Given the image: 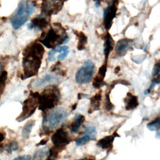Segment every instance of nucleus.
Instances as JSON below:
<instances>
[{"label":"nucleus","instance_id":"nucleus-31","mask_svg":"<svg viewBox=\"0 0 160 160\" xmlns=\"http://www.w3.org/2000/svg\"><path fill=\"white\" fill-rule=\"evenodd\" d=\"M159 82H160V78H159V76H158L156 79H153V81H152L151 84V86H150L149 89H151L154 88L156 84H158L159 83Z\"/></svg>","mask_w":160,"mask_h":160},{"label":"nucleus","instance_id":"nucleus-1","mask_svg":"<svg viewBox=\"0 0 160 160\" xmlns=\"http://www.w3.org/2000/svg\"><path fill=\"white\" fill-rule=\"evenodd\" d=\"M44 53L42 45L34 42L28 45L22 52L23 79H27L37 75L41 67Z\"/></svg>","mask_w":160,"mask_h":160},{"label":"nucleus","instance_id":"nucleus-15","mask_svg":"<svg viewBox=\"0 0 160 160\" xmlns=\"http://www.w3.org/2000/svg\"><path fill=\"white\" fill-rule=\"evenodd\" d=\"M124 101L125 103V109L127 111L133 110L139 105L138 97L131 92H128L126 94V96L124 98Z\"/></svg>","mask_w":160,"mask_h":160},{"label":"nucleus","instance_id":"nucleus-6","mask_svg":"<svg viewBox=\"0 0 160 160\" xmlns=\"http://www.w3.org/2000/svg\"><path fill=\"white\" fill-rule=\"evenodd\" d=\"M39 96V94L37 92L30 93L28 98L23 102L22 112L16 119L17 121L21 122L29 118L34 114L38 107Z\"/></svg>","mask_w":160,"mask_h":160},{"label":"nucleus","instance_id":"nucleus-27","mask_svg":"<svg viewBox=\"0 0 160 160\" xmlns=\"http://www.w3.org/2000/svg\"><path fill=\"white\" fill-rule=\"evenodd\" d=\"M18 144L16 141L11 142L9 144H8L6 148V151L9 153L18 150Z\"/></svg>","mask_w":160,"mask_h":160},{"label":"nucleus","instance_id":"nucleus-38","mask_svg":"<svg viewBox=\"0 0 160 160\" xmlns=\"http://www.w3.org/2000/svg\"><path fill=\"white\" fill-rule=\"evenodd\" d=\"M76 106H77V104H74L72 108V110H74L76 108Z\"/></svg>","mask_w":160,"mask_h":160},{"label":"nucleus","instance_id":"nucleus-23","mask_svg":"<svg viewBox=\"0 0 160 160\" xmlns=\"http://www.w3.org/2000/svg\"><path fill=\"white\" fill-rule=\"evenodd\" d=\"M147 128L151 131H158L160 129V119L159 117L147 124Z\"/></svg>","mask_w":160,"mask_h":160},{"label":"nucleus","instance_id":"nucleus-24","mask_svg":"<svg viewBox=\"0 0 160 160\" xmlns=\"http://www.w3.org/2000/svg\"><path fill=\"white\" fill-rule=\"evenodd\" d=\"M7 79H8V72L5 71H2L0 74V99L5 89Z\"/></svg>","mask_w":160,"mask_h":160},{"label":"nucleus","instance_id":"nucleus-30","mask_svg":"<svg viewBox=\"0 0 160 160\" xmlns=\"http://www.w3.org/2000/svg\"><path fill=\"white\" fill-rule=\"evenodd\" d=\"M68 52H69V48H68V49H65L64 51H62L61 53H60L59 55L58 56V60H59V61L63 60V59L67 56Z\"/></svg>","mask_w":160,"mask_h":160},{"label":"nucleus","instance_id":"nucleus-10","mask_svg":"<svg viewBox=\"0 0 160 160\" xmlns=\"http://www.w3.org/2000/svg\"><path fill=\"white\" fill-rule=\"evenodd\" d=\"M66 0H44L42 4V14L47 16L58 13L62 8Z\"/></svg>","mask_w":160,"mask_h":160},{"label":"nucleus","instance_id":"nucleus-17","mask_svg":"<svg viewBox=\"0 0 160 160\" xmlns=\"http://www.w3.org/2000/svg\"><path fill=\"white\" fill-rule=\"evenodd\" d=\"M57 80L58 79L55 76L50 74H46L42 78L36 81L34 84V86L36 88H39L48 84H51Z\"/></svg>","mask_w":160,"mask_h":160},{"label":"nucleus","instance_id":"nucleus-21","mask_svg":"<svg viewBox=\"0 0 160 160\" xmlns=\"http://www.w3.org/2000/svg\"><path fill=\"white\" fill-rule=\"evenodd\" d=\"M35 124V121L32 119L28 121L24 126L22 130V136L24 138H28L33 126Z\"/></svg>","mask_w":160,"mask_h":160},{"label":"nucleus","instance_id":"nucleus-12","mask_svg":"<svg viewBox=\"0 0 160 160\" xmlns=\"http://www.w3.org/2000/svg\"><path fill=\"white\" fill-rule=\"evenodd\" d=\"M47 18L48 16L44 14L38 15L31 21V22L28 26V29H35L38 30L44 29L49 24V20Z\"/></svg>","mask_w":160,"mask_h":160},{"label":"nucleus","instance_id":"nucleus-36","mask_svg":"<svg viewBox=\"0 0 160 160\" xmlns=\"http://www.w3.org/2000/svg\"><path fill=\"white\" fill-rule=\"evenodd\" d=\"M119 71H120V67H119V66H117V67L114 69V73L117 74Z\"/></svg>","mask_w":160,"mask_h":160},{"label":"nucleus","instance_id":"nucleus-25","mask_svg":"<svg viewBox=\"0 0 160 160\" xmlns=\"http://www.w3.org/2000/svg\"><path fill=\"white\" fill-rule=\"evenodd\" d=\"M85 132L91 138H93L96 136V131L95 127L91 124H87L86 125Z\"/></svg>","mask_w":160,"mask_h":160},{"label":"nucleus","instance_id":"nucleus-26","mask_svg":"<svg viewBox=\"0 0 160 160\" xmlns=\"http://www.w3.org/2000/svg\"><path fill=\"white\" fill-rule=\"evenodd\" d=\"M92 138L88 134L86 135H84V136L81 137V138H79L78 139H77L76 141H75V142H76V144L77 146H82L85 144H86L88 142H89Z\"/></svg>","mask_w":160,"mask_h":160},{"label":"nucleus","instance_id":"nucleus-11","mask_svg":"<svg viewBox=\"0 0 160 160\" xmlns=\"http://www.w3.org/2000/svg\"><path fill=\"white\" fill-rule=\"evenodd\" d=\"M133 40L128 38H124L119 40L115 46V52L120 57L124 56L131 48Z\"/></svg>","mask_w":160,"mask_h":160},{"label":"nucleus","instance_id":"nucleus-35","mask_svg":"<svg viewBox=\"0 0 160 160\" xmlns=\"http://www.w3.org/2000/svg\"><path fill=\"white\" fill-rule=\"evenodd\" d=\"M95 2V6L96 7H99L101 6V2L102 0H93Z\"/></svg>","mask_w":160,"mask_h":160},{"label":"nucleus","instance_id":"nucleus-37","mask_svg":"<svg viewBox=\"0 0 160 160\" xmlns=\"http://www.w3.org/2000/svg\"><path fill=\"white\" fill-rule=\"evenodd\" d=\"M2 65L1 62L0 61V74H1V73L2 72Z\"/></svg>","mask_w":160,"mask_h":160},{"label":"nucleus","instance_id":"nucleus-34","mask_svg":"<svg viewBox=\"0 0 160 160\" xmlns=\"http://www.w3.org/2000/svg\"><path fill=\"white\" fill-rule=\"evenodd\" d=\"M5 136H6V135H5L4 133L0 132V143L1 142H2L3 140L5 139ZM1 147V146H0V148Z\"/></svg>","mask_w":160,"mask_h":160},{"label":"nucleus","instance_id":"nucleus-19","mask_svg":"<svg viewBox=\"0 0 160 160\" xmlns=\"http://www.w3.org/2000/svg\"><path fill=\"white\" fill-rule=\"evenodd\" d=\"M114 46V41L113 39L109 33H107L105 38V41L104 44V54L106 58V60H107L110 52L112 50Z\"/></svg>","mask_w":160,"mask_h":160},{"label":"nucleus","instance_id":"nucleus-4","mask_svg":"<svg viewBox=\"0 0 160 160\" xmlns=\"http://www.w3.org/2000/svg\"><path fill=\"white\" fill-rule=\"evenodd\" d=\"M34 2L30 1H23L19 4L17 10L10 19L14 29H19L26 23L29 16L34 12Z\"/></svg>","mask_w":160,"mask_h":160},{"label":"nucleus","instance_id":"nucleus-32","mask_svg":"<svg viewBox=\"0 0 160 160\" xmlns=\"http://www.w3.org/2000/svg\"><path fill=\"white\" fill-rule=\"evenodd\" d=\"M30 159H31V156L27 154V155L18 156L17 158H14L13 160H30Z\"/></svg>","mask_w":160,"mask_h":160},{"label":"nucleus","instance_id":"nucleus-9","mask_svg":"<svg viewBox=\"0 0 160 160\" xmlns=\"http://www.w3.org/2000/svg\"><path fill=\"white\" fill-rule=\"evenodd\" d=\"M51 141L54 147L59 150L63 149L70 142V138L68 132L62 128L58 129L51 137Z\"/></svg>","mask_w":160,"mask_h":160},{"label":"nucleus","instance_id":"nucleus-20","mask_svg":"<svg viewBox=\"0 0 160 160\" xmlns=\"http://www.w3.org/2000/svg\"><path fill=\"white\" fill-rule=\"evenodd\" d=\"M74 32L78 38L77 48L78 50L81 51V50L84 49L86 47V44L87 43V40H88L87 37L82 32L75 31H74Z\"/></svg>","mask_w":160,"mask_h":160},{"label":"nucleus","instance_id":"nucleus-14","mask_svg":"<svg viewBox=\"0 0 160 160\" xmlns=\"http://www.w3.org/2000/svg\"><path fill=\"white\" fill-rule=\"evenodd\" d=\"M118 134L116 132H114L112 135L106 136L102 139H99L97 142V146L102 149L105 150H111L112 148V144L116 137H118Z\"/></svg>","mask_w":160,"mask_h":160},{"label":"nucleus","instance_id":"nucleus-18","mask_svg":"<svg viewBox=\"0 0 160 160\" xmlns=\"http://www.w3.org/2000/svg\"><path fill=\"white\" fill-rule=\"evenodd\" d=\"M85 118L81 114H76L73 119V121L70 125V130L72 132H77L79 131V128L84 122Z\"/></svg>","mask_w":160,"mask_h":160},{"label":"nucleus","instance_id":"nucleus-29","mask_svg":"<svg viewBox=\"0 0 160 160\" xmlns=\"http://www.w3.org/2000/svg\"><path fill=\"white\" fill-rule=\"evenodd\" d=\"M159 70H160V64H159V62L158 61L154 66V68L152 71V76L153 77L157 76L159 72Z\"/></svg>","mask_w":160,"mask_h":160},{"label":"nucleus","instance_id":"nucleus-13","mask_svg":"<svg viewBox=\"0 0 160 160\" xmlns=\"http://www.w3.org/2000/svg\"><path fill=\"white\" fill-rule=\"evenodd\" d=\"M106 71H107V60H106L104 63L99 68L98 74L94 78L93 82H92V85L94 88L98 89L101 86H102L103 84H104V79L105 78Z\"/></svg>","mask_w":160,"mask_h":160},{"label":"nucleus","instance_id":"nucleus-8","mask_svg":"<svg viewBox=\"0 0 160 160\" xmlns=\"http://www.w3.org/2000/svg\"><path fill=\"white\" fill-rule=\"evenodd\" d=\"M118 4L119 0H109L107 7L104 9V26L107 30H109L112 24L113 19L116 17L118 11Z\"/></svg>","mask_w":160,"mask_h":160},{"label":"nucleus","instance_id":"nucleus-2","mask_svg":"<svg viewBox=\"0 0 160 160\" xmlns=\"http://www.w3.org/2000/svg\"><path fill=\"white\" fill-rule=\"evenodd\" d=\"M68 37L61 24L54 23V26L41 34L38 41L48 49H52L66 42Z\"/></svg>","mask_w":160,"mask_h":160},{"label":"nucleus","instance_id":"nucleus-22","mask_svg":"<svg viewBox=\"0 0 160 160\" xmlns=\"http://www.w3.org/2000/svg\"><path fill=\"white\" fill-rule=\"evenodd\" d=\"M49 149L48 147H45L38 150L34 154L33 160H41L46 156H48L49 154Z\"/></svg>","mask_w":160,"mask_h":160},{"label":"nucleus","instance_id":"nucleus-5","mask_svg":"<svg viewBox=\"0 0 160 160\" xmlns=\"http://www.w3.org/2000/svg\"><path fill=\"white\" fill-rule=\"evenodd\" d=\"M68 113L63 108H58L45 115L42 126L45 131H52L58 127L68 117Z\"/></svg>","mask_w":160,"mask_h":160},{"label":"nucleus","instance_id":"nucleus-39","mask_svg":"<svg viewBox=\"0 0 160 160\" xmlns=\"http://www.w3.org/2000/svg\"><path fill=\"white\" fill-rule=\"evenodd\" d=\"M74 160H78V159H74Z\"/></svg>","mask_w":160,"mask_h":160},{"label":"nucleus","instance_id":"nucleus-28","mask_svg":"<svg viewBox=\"0 0 160 160\" xmlns=\"http://www.w3.org/2000/svg\"><path fill=\"white\" fill-rule=\"evenodd\" d=\"M104 107L107 111H111L114 108V105L111 103V102L110 101V98H109V94H107L106 96V101H105Z\"/></svg>","mask_w":160,"mask_h":160},{"label":"nucleus","instance_id":"nucleus-3","mask_svg":"<svg viewBox=\"0 0 160 160\" xmlns=\"http://www.w3.org/2000/svg\"><path fill=\"white\" fill-rule=\"evenodd\" d=\"M61 93L56 86H51L46 88L39 96V109L44 111L54 108L59 102Z\"/></svg>","mask_w":160,"mask_h":160},{"label":"nucleus","instance_id":"nucleus-7","mask_svg":"<svg viewBox=\"0 0 160 160\" xmlns=\"http://www.w3.org/2000/svg\"><path fill=\"white\" fill-rule=\"evenodd\" d=\"M94 69L95 66L92 61H86L82 67L78 71L76 74V81L78 84H81L89 82L93 76Z\"/></svg>","mask_w":160,"mask_h":160},{"label":"nucleus","instance_id":"nucleus-16","mask_svg":"<svg viewBox=\"0 0 160 160\" xmlns=\"http://www.w3.org/2000/svg\"><path fill=\"white\" fill-rule=\"evenodd\" d=\"M101 92H99L94 94L90 99V104L89 108L88 109V113L91 114L95 111H98L100 108L101 101Z\"/></svg>","mask_w":160,"mask_h":160},{"label":"nucleus","instance_id":"nucleus-33","mask_svg":"<svg viewBox=\"0 0 160 160\" xmlns=\"http://www.w3.org/2000/svg\"><path fill=\"white\" fill-rule=\"evenodd\" d=\"M48 141V139H42L39 143L37 144V146H41V145H45L47 142Z\"/></svg>","mask_w":160,"mask_h":160}]
</instances>
